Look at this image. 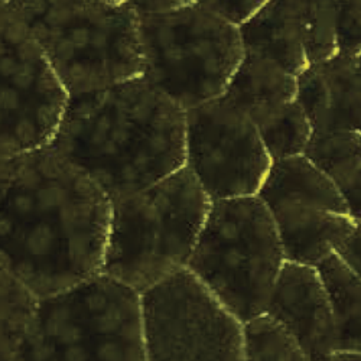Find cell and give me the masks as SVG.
<instances>
[{
    "label": "cell",
    "mask_w": 361,
    "mask_h": 361,
    "mask_svg": "<svg viewBox=\"0 0 361 361\" xmlns=\"http://www.w3.org/2000/svg\"><path fill=\"white\" fill-rule=\"evenodd\" d=\"M48 360H147L140 292L100 272L41 298L20 361Z\"/></svg>",
    "instance_id": "6"
},
{
    "label": "cell",
    "mask_w": 361,
    "mask_h": 361,
    "mask_svg": "<svg viewBox=\"0 0 361 361\" xmlns=\"http://www.w3.org/2000/svg\"><path fill=\"white\" fill-rule=\"evenodd\" d=\"M340 190L350 216L355 220H361V168H358L354 173H351L345 180L340 185H337Z\"/></svg>",
    "instance_id": "25"
},
{
    "label": "cell",
    "mask_w": 361,
    "mask_h": 361,
    "mask_svg": "<svg viewBox=\"0 0 361 361\" xmlns=\"http://www.w3.org/2000/svg\"><path fill=\"white\" fill-rule=\"evenodd\" d=\"M257 130L272 161L304 155L312 135L310 120L298 100Z\"/></svg>",
    "instance_id": "20"
},
{
    "label": "cell",
    "mask_w": 361,
    "mask_h": 361,
    "mask_svg": "<svg viewBox=\"0 0 361 361\" xmlns=\"http://www.w3.org/2000/svg\"><path fill=\"white\" fill-rule=\"evenodd\" d=\"M337 47L338 54L361 55V4H338Z\"/></svg>",
    "instance_id": "22"
},
{
    "label": "cell",
    "mask_w": 361,
    "mask_h": 361,
    "mask_svg": "<svg viewBox=\"0 0 361 361\" xmlns=\"http://www.w3.org/2000/svg\"><path fill=\"white\" fill-rule=\"evenodd\" d=\"M304 155L340 185L361 168V132H312Z\"/></svg>",
    "instance_id": "18"
},
{
    "label": "cell",
    "mask_w": 361,
    "mask_h": 361,
    "mask_svg": "<svg viewBox=\"0 0 361 361\" xmlns=\"http://www.w3.org/2000/svg\"><path fill=\"white\" fill-rule=\"evenodd\" d=\"M245 360H305L289 331L266 312L243 324Z\"/></svg>",
    "instance_id": "19"
},
{
    "label": "cell",
    "mask_w": 361,
    "mask_h": 361,
    "mask_svg": "<svg viewBox=\"0 0 361 361\" xmlns=\"http://www.w3.org/2000/svg\"><path fill=\"white\" fill-rule=\"evenodd\" d=\"M305 2H264L240 26L245 52L269 59L299 77L307 68Z\"/></svg>",
    "instance_id": "14"
},
{
    "label": "cell",
    "mask_w": 361,
    "mask_h": 361,
    "mask_svg": "<svg viewBox=\"0 0 361 361\" xmlns=\"http://www.w3.org/2000/svg\"><path fill=\"white\" fill-rule=\"evenodd\" d=\"M298 102L312 132H361V85L354 56L337 54L298 77Z\"/></svg>",
    "instance_id": "13"
},
{
    "label": "cell",
    "mask_w": 361,
    "mask_h": 361,
    "mask_svg": "<svg viewBox=\"0 0 361 361\" xmlns=\"http://www.w3.org/2000/svg\"><path fill=\"white\" fill-rule=\"evenodd\" d=\"M73 97L142 77L129 2H8Z\"/></svg>",
    "instance_id": "4"
},
{
    "label": "cell",
    "mask_w": 361,
    "mask_h": 361,
    "mask_svg": "<svg viewBox=\"0 0 361 361\" xmlns=\"http://www.w3.org/2000/svg\"><path fill=\"white\" fill-rule=\"evenodd\" d=\"M205 9L212 11L228 23L240 27L243 26L264 2H200Z\"/></svg>",
    "instance_id": "23"
},
{
    "label": "cell",
    "mask_w": 361,
    "mask_h": 361,
    "mask_svg": "<svg viewBox=\"0 0 361 361\" xmlns=\"http://www.w3.org/2000/svg\"><path fill=\"white\" fill-rule=\"evenodd\" d=\"M140 296L149 361L245 360L243 322L188 267Z\"/></svg>",
    "instance_id": "8"
},
{
    "label": "cell",
    "mask_w": 361,
    "mask_h": 361,
    "mask_svg": "<svg viewBox=\"0 0 361 361\" xmlns=\"http://www.w3.org/2000/svg\"><path fill=\"white\" fill-rule=\"evenodd\" d=\"M338 2H305V54L308 67L338 54L337 47Z\"/></svg>",
    "instance_id": "21"
},
{
    "label": "cell",
    "mask_w": 361,
    "mask_h": 361,
    "mask_svg": "<svg viewBox=\"0 0 361 361\" xmlns=\"http://www.w3.org/2000/svg\"><path fill=\"white\" fill-rule=\"evenodd\" d=\"M285 262L272 214L253 195L212 202L187 267L245 324L264 312Z\"/></svg>",
    "instance_id": "5"
},
{
    "label": "cell",
    "mask_w": 361,
    "mask_h": 361,
    "mask_svg": "<svg viewBox=\"0 0 361 361\" xmlns=\"http://www.w3.org/2000/svg\"><path fill=\"white\" fill-rule=\"evenodd\" d=\"M51 146L113 200L185 166V110L137 77L73 97Z\"/></svg>",
    "instance_id": "2"
},
{
    "label": "cell",
    "mask_w": 361,
    "mask_h": 361,
    "mask_svg": "<svg viewBox=\"0 0 361 361\" xmlns=\"http://www.w3.org/2000/svg\"><path fill=\"white\" fill-rule=\"evenodd\" d=\"M317 269L333 311L336 351L361 353V281L336 253Z\"/></svg>",
    "instance_id": "16"
},
{
    "label": "cell",
    "mask_w": 361,
    "mask_h": 361,
    "mask_svg": "<svg viewBox=\"0 0 361 361\" xmlns=\"http://www.w3.org/2000/svg\"><path fill=\"white\" fill-rule=\"evenodd\" d=\"M223 97L259 129L298 100V77L266 58L245 52Z\"/></svg>",
    "instance_id": "15"
},
{
    "label": "cell",
    "mask_w": 361,
    "mask_h": 361,
    "mask_svg": "<svg viewBox=\"0 0 361 361\" xmlns=\"http://www.w3.org/2000/svg\"><path fill=\"white\" fill-rule=\"evenodd\" d=\"M212 202L187 166L113 198L103 272L142 293L187 267Z\"/></svg>",
    "instance_id": "3"
},
{
    "label": "cell",
    "mask_w": 361,
    "mask_h": 361,
    "mask_svg": "<svg viewBox=\"0 0 361 361\" xmlns=\"http://www.w3.org/2000/svg\"><path fill=\"white\" fill-rule=\"evenodd\" d=\"M272 164L257 128L224 97L185 111V166L212 201L257 195Z\"/></svg>",
    "instance_id": "11"
},
{
    "label": "cell",
    "mask_w": 361,
    "mask_h": 361,
    "mask_svg": "<svg viewBox=\"0 0 361 361\" xmlns=\"http://www.w3.org/2000/svg\"><path fill=\"white\" fill-rule=\"evenodd\" d=\"M257 197L272 214L289 262L317 267L355 223L337 185L305 155L274 161Z\"/></svg>",
    "instance_id": "10"
},
{
    "label": "cell",
    "mask_w": 361,
    "mask_h": 361,
    "mask_svg": "<svg viewBox=\"0 0 361 361\" xmlns=\"http://www.w3.org/2000/svg\"><path fill=\"white\" fill-rule=\"evenodd\" d=\"M2 267L38 296L103 272L111 198L51 145L2 159Z\"/></svg>",
    "instance_id": "1"
},
{
    "label": "cell",
    "mask_w": 361,
    "mask_h": 361,
    "mask_svg": "<svg viewBox=\"0 0 361 361\" xmlns=\"http://www.w3.org/2000/svg\"><path fill=\"white\" fill-rule=\"evenodd\" d=\"M142 77L185 111L223 97L245 56L240 29L200 2L139 15Z\"/></svg>",
    "instance_id": "7"
},
{
    "label": "cell",
    "mask_w": 361,
    "mask_h": 361,
    "mask_svg": "<svg viewBox=\"0 0 361 361\" xmlns=\"http://www.w3.org/2000/svg\"><path fill=\"white\" fill-rule=\"evenodd\" d=\"M264 312L289 331L308 358H329L336 351L333 311L317 267L286 260Z\"/></svg>",
    "instance_id": "12"
},
{
    "label": "cell",
    "mask_w": 361,
    "mask_h": 361,
    "mask_svg": "<svg viewBox=\"0 0 361 361\" xmlns=\"http://www.w3.org/2000/svg\"><path fill=\"white\" fill-rule=\"evenodd\" d=\"M39 305L41 296L2 267V361H20L34 334Z\"/></svg>",
    "instance_id": "17"
},
{
    "label": "cell",
    "mask_w": 361,
    "mask_h": 361,
    "mask_svg": "<svg viewBox=\"0 0 361 361\" xmlns=\"http://www.w3.org/2000/svg\"><path fill=\"white\" fill-rule=\"evenodd\" d=\"M2 9V159L49 146L71 96L8 5Z\"/></svg>",
    "instance_id": "9"
},
{
    "label": "cell",
    "mask_w": 361,
    "mask_h": 361,
    "mask_svg": "<svg viewBox=\"0 0 361 361\" xmlns=\"http://www.w3.org/2000/svg\"><path fill=\"white\" fill-rule=\"evenodd\" d=\"M354 64H355L357 77H358V81H360V85H361V55L354 56Z\"/></svg>",
    "instance_id": "26"
},
{
    "label": "cell",
    "mask_w": 361,
    "mask_h": 361,
    "mask_svg": "<svg viewBox=\"0 0 361 361\" xmlns=\"http://www.w3.org/2000/svg\"><path fill=\"white\" fill-rule=\"evenodd\" d=\"M336 255L353 270L361 281V220L354 223L353 230L340 243Z\"/></svg>",
    "instance_id": "24"
}]
</instances>
